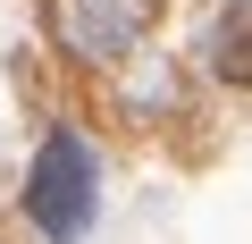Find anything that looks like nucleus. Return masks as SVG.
Segmentation results:
<instances>
[{
    "label": "nucleus",
    "mask_w": 252,
    "mask_h": 244,
    "mask_svg": "<svg viewBox=\"0 0 252 244\" xmlns=\"http://www.w3.org/2000/svg\"><path fill=\"white\" fill-rule=\"evenodd\" d=\"M93 202H101V160L76 127H51L34 169H26V219L51 236V244H76L93 227Z\"/></svg>",
    "instance_id": "f257e3e1"
},
{
    "label": "nucleus",
    "mask_w": 252,
    "mask_h": 244,
    "mask_svg": "<svg viewBox=\"0 0 252 244\" xmlns=\"http://www.w3.org/2000/svg\"><path fill=\"white\" fill-rule=\"evenodd\" d=\"M143 26H152V0H51V42L76 68H118L143 42Z\"/></svg>",
    "instance_id": "f03ea898"
},
{
    "label": "nucleus",
    "mask_w": 252,
    "mask_h": 244,
    "mask_svg": "<svg viewBox=\"0 0 252 244\" xmlns=\"http://www.w3.org/2000/svg\"><path fill=\"white\" fill-rule=\"evenodd\" d=\"M252 0H227V9L210 17V34H202V68L227 84V93H244V76H252Z\"/></svg>",
    "instance_id": "7ed1b4c3"
}]
</instances>
